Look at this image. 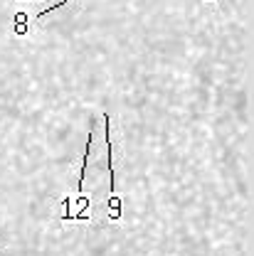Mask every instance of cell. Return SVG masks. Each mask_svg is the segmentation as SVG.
<instances>
[{
	"label": "cell",
	"mask_w": 254,
	"mask_h": 256,
	"mask_svg": "<svg viewBox=\"0 0 254 256\" xmlns=\"http://www.w3.org/2000/svg\"><path fill=\"white\" fill-rule=\"evenodd\" d=\"M104 126H106V150H109V170H111V194L116 192V178H114V143H111V116L104 114Z\"/></svg>",
	"instance_id": "cell-2"
},
{
	"label": "cell",
	"mask_w": 254,
	"mask_h": 256,
	"mask_svg": "<svg viewBox=\"0 0 254 256\" xmlns=\"http://www.w3.org/2000/svg\"><path fill=\"white\" fill-rule=\"evenodd\" d=\"M109 220H121V197H116V194H111V200H109Z\"/></svg>",
	"instance_id": "cell-4"
},
{
	"label": "cell",
	"mask_w": 254,
	"mask_h": 256,
	"mask_svg": "<svg viewBox=\"0 0 254 256\" xmlns=\"http://www.w3.org/2000/svg\"><path fill=\"white\" fill-rule=\"evenodd\" d=\"M15 32L18 34H25L28 32V15L25 12H18L15 15Z\"/></svg>",
	"instance_id": "cell-5"
},
{
	"label": "cell",
	"mask_w": 254,
	"mask_h": 256,
	"mask_svg": "<svg viewBox=\"0 0 254 256\" xmlns=\"http://www.w3.org/2000/svg\"><path fill=\"white\" fill-rule=\"evenodd\" d=\"M67 2H72V0H60V2H55L52 8H47V10H42V12L37 15V20H42V18H47V15H52L55 10H60V8H62V5H67Z\"/></svg>",
	"instance_id": "cell-6"
},
{
	"label": "cell",
	"mask_w": 254,
	"mask_h": 256,
	"mask_svg": "<svg viewBox=\"0 0 254 256\" xmlns=\"http://www.w3.org/2000/svg\"><path fill=\"white\" fill-rule=\"evenodd\" d=\"M60 207H62V220H87L92 212V200L77 192L74 197H64Z\"/></svg>",
	"instance_id": "cell-1"
},
{
	"label": "cell",
	"mask_w": 254,
	"mask_h": 256,
	"mask_svg": "<svg viewBox=\"0 0 254 256\" xmlns=\"http://www.w3.org/2000/svg\"><path fill=\"white\" fill-rule=\"evenodd\" d=\"M92 140H94V124H92L89 140H87V150H84V158H82V172H79V178H77V190L79 192L84 188V178H87V165H89V156H92Z\"/></svg>",
	"instance_id": "cell-3"
}]
</instances>
